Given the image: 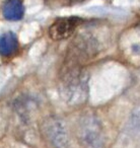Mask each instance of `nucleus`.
<instances>
[{
  "instance_id": "1",
  "label": "nucleus",
  "mask_w": 140,
  "mask_h": 148,
  "mask_svg": "<svg viewBox=\"0 0 140 148\" xmlns=\"http://www.w3.org/2000/svg\"><path fill=\"white\" fill-rule=\"evenodd\" d=\"M63 97L70 105H78L85 101L87 95V79L78 68H68L64 73Z\"/></svg>"
},
{
  "instance_id": "2",
  "label": "nucleus",
  "mask_w": 140,
  "mask_h": 148,
  "mask_svg": "<svg viewBox=\"0 0 140 148\" xmlns=\"http://www.w3.org/2000/svg\"><path fill=\"white\" fill-rule=\"evenodd\" d=\"M77 137L84 148H103L105 145L103 125L93 115H86L80 119L77 127Z\"/></svg>"
},
{
  "instance_id": "3",
  "label": "nucleus",
  "mask_w": 140,
  "mask_h": 148,
  "mask_svg": "<svg viewBox=\"0 0 140 148\" xmlns=\"http://www.w3.org/2000/svg\"><path fill=\"white\" fill-rule=\"evenodd\" d=\"M41 132L46 140L55 148H67L69 136L64 121L56 116L47 117L41 124Z\"/></svg>"
},
{
  "instance_id": "4",
  "label": "nucleus",
  "mask_w": 140,
  "mask_h": 148,
  "mask_svg": "<svg viewBox=\"0 0 140 148\" xmlns=\"http://www.w3.org/2000/svg\"><path fill=\"white\" fill-rule=\"evenodd\" d=\"M82 23V19L77 16L58 18L49 27V36L54 41L68 39L73 35L77 27Z\"/></svg>"
},
{
  "instance_id": "5",
  "label": "nucleus",
  "mask_w": 140,
  "mask_h": 148,
  "mask_svg": "<svg viewBox=\"0 0 140 148\" xmlns=\"http://www.w3.org/2000/svg\"><path fill=\"white\" fill-rule=\"evenodd\" d=\"M3 17L7 21H21L25 14V6L21 0H5L2 6Z\"/></svg>"
},
{
  "instance_id": "6",
  "label": "nucleus",
  "mask_w": 140,
  "mask_h": 148,
  "mask_svg": "<svg viewBox=\"0 0 140 148\" xmlns=\"http://www.w3.org/2000/svg\"><path fill=\"white\" fill-rule=\"evenodd\" d=\"M19 48L17 36L12 32H7L0 36V55L10 56Z\"/></svg>"
},
{
  "instance_id": "7",
  "label": "nucleus",
  "mask_w": 140,
  "mask_h": 148,
  "mask_svg": "<svg viewBox=\"0 0 140 148\" xmlns=\"http://www.w3.org/2000/svg\"><path fill=\"white\" fill-rule=\"evenodd\" d=\"M130 127L133 131L140 132V107L136 108L130 117Z\"/></svg>"
},
{
  "instance_id": "8",
  "label": "nucleus",
  "mask_w": 140,
  "mask_h": 148,
  "mask_svg": "<svg viewBox=\"0 0 140 148\" xmlns=\"http://www.w3.org/2000/svg\"><path fill=\"white\" fill-rule=\"evenodd\" d=\"M64 1H66L68 3H78V2H82L84 0H64Z\"/></svg>"
},
{
  "instance_id": "9",
  "label": "nucleus",
  "mask_w": 140,
  "mask_h": 148,
  "mask_svg": "<svg viewBox=\"0 0 140 148\" xmlns=\"http://www.w3.org/2000/svg\"><path fill=\"white\" fill-rule=\"evenodd\" d=\"M138 27H139V29H140V23H139V25H138Z\"/></svg>"
}]
</instances>
